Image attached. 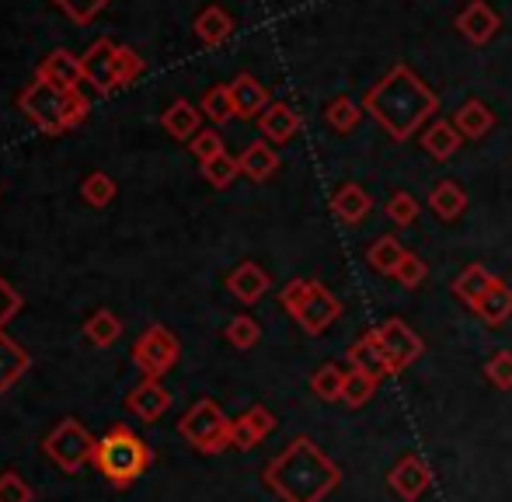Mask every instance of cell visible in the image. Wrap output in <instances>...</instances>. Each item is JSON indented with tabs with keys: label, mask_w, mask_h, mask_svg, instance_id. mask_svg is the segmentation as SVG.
Returning <instances> with one entry per match:
<instances>
[{
	"label": "cell",
	"mask_w": 512,
	"mask_h": 502,
	"mask_svg": "<svg viewBox=\"0 0 512 502\" xmlns=\"http://www.w3.org/2000/svg\"><path fill=\"white\" fill-rule=\"evenodd\" d=\"M363 112H370L391 140L405 143L439 112V95L408 63H398L363 95Z\"/></svg>",
	"instance_id": "cell-1"
},
{
	"label": "cell",
	"mask_w": 512,
	"mask_h": 502,
	"mask_svg": "<svg viewBox=\"0 0 512 502\" xmlns=\"http://www.w3.org/2000/svg\"><path fill=\"white\" fill-rule=\"evenodd\" d=\"M262 478L283 502H324L342 485L338 464L307 436H297L283 454L272 457Z\"/></svg>",
	"instance_id": "cell-2"
},
{
	"label": "cell",
	"mask_w": 512,
	"mask_h": 502,
	"mask_svg": "<svg viewBox=\"0 0 512 502\" xmlns=\"http://www.w3.org/2000/svg\"><path fill=\"white\" fill-rule=\"evenodd\" d=\"M18 109L35 129L49 136H60L67 129H77L88 123L91 116V98L84 91H60L53 84L32 77V84H25L18 95Z\"/></svg>",
	"instance_id": "cell-3"
},
{
	"label": "cell",
	"mask_w": 512,
	"mask_h": 502,
	"mask_svg": "<svg viewBox=\"0 0 512 502\" xmlns=\"http://www.w3.org/2000/svg\"><path fill=\"white\" fill-rule=\"evenodd\" d=\"M150 464H154V450H150L147 440H140L126 422H115L102 440H98L95 468L112 489H129Z\"/></svg>",
	"instance_id": "cell-4"
},
{
	"label": "cell",
	"mask_w": 512,
	"mask_h": 502,
	"mask_svg": "<svg viewBox=\"0 0 512 502\" xmlns=\"http://www.w3.org/2000/svg\"><path fill=\"white\" fill-rule=\"evenodd\" d=\"M230 429H234V419H227V412H223L213 398H199L196 405L178 419L182 440H189V447H196L199 454H220V450H227Z\"/></svg>",
	"instance_id": "cell-5"
},
{
	"label": "cell",
	"mask_w": 512,
	"mask_h": 502,
	"mask_svg": "<svg viewBox=\"0 0 512 502\" xmlns=\"http://www.w3.org/2000/svg\"><path fill=\"white\" fill-rule=\"evenodd\" d=\"M42 450H46V457L60 471L77 475L84 464H95L98 440L77 419H60L56 422V429H49V436L42 440Z\"/></svg>",
	"instance_id": "cell-6"
},
{
	"label": "cell",
	"mask_w": 512,
	"mask_h": 502,
	"mask_svg": "<svg viewBox=\"0 0 512 502\" xmlns=\"http://www.w3.org/2000/svg\"><path fill=\"white\" fill-rule=\"evenodd\" d=\"M178 356H182V346H178L175 332L164 325H150L133 346V363L143 370V377H154V380L171 374Z\"/></svg>",
	"instance_id": "cell-7"
},
{
	"label": "cell",
	"mask_w": 512,
	"mask_h": 502,
	"mask_svg": "<svg viewBox=\"0 0 512 502\" xmlns=\"http://www.w3.org/2000/svg\"><path fill=\"white\" fill-rule=\"evenodd\" d=\"M377 339H380V346H384L387 363H391L394 374L408 370L411 363L425 353L422 335H418L415 328H411L408 321H401V318H387L384 325H377Z\"/></svg>",
	"instance_id": "cell-8"
},
{
	"label": "cell",
	"mask_w": 512,
	"mask_h": 502,
	"mask_svg": "<svg viewBox=\"0 0 512 502\" xmlns=\"http://www.w3.org/2000/svg\"><path fill=\"white\" fill-rule=\"evenodd\" d=\"M453 25H457V32L464 35L471 46H488V42L499 35L502 18L488 0H467L457 11V18H453Z\"/></svg>",
	"instance_id": "cell-9"
},
{
	"label": "cell",
	"mask_w": 512,
	"mask_h": 502,
	"mask_svg": "<svg viewBox=\"0 0 512 502\" xmlns=\"http://www.w3.org/2000/svg\"><path fill=\"white\" fill-rule=\"evenodd\" d=\"M115 49L119 42L112 39H95L88 49L81 53V63H84V84L98 91V95H112L119 84H115Z\"/></svg>",
	"instance_id": "cell-10"
},
{
	"label": "cell",
	"mask_w": 512,
	"mask_h": 502,
	"mask_svg": "<svg viewBox=\"0 0 512 502\" xmlns=\"http://www.w3.org/2000/svg\"><path fill=\"white\" fill-rule=\"evenodd\" d=\"M387 485L401 502H418L432 489V468L418 454H405L387 475Z\"/></svg>",
	"instance_id": "cell-11"
},
{
	"label": "cell",
	"mask_w": 512,
	"mask_h": 502,
	"mask_svg": "<svg viewBox=\"0 0 512 502\" xmlns=\"http://www.w3.org/2000/svg\"><path fill=\"white\" fill-rule=\"evenodd\" d=\"M342 311H345L342 300H338L335 293L328 290V286L314 279V290H310L307 304L300 307V314L293 321H297V325L304 328L307 335H321L324 328H331L338 318H342Z\"/></svg>",
	"instance_id": "cell-12"
},
{
	"label": "cell",
	"mask_w": 512,
	"mask_h": 502,
	"mask_svg": "<svg viewBox=\"0 0 512 502\" xmlns=\"http://www.w3.org/2000/svg\"><path fill=\"white\" fill-rule=\"evenodd\" d=\"M35 77L46 84H53V88L60 91H81L84 84V63L77 53H70V49H53L49 56H42L39 67H35Z\"/></svg>",
	"instance_id": "cell-13"
},
{
	"label": "cell",
	"mask_w": 512,
	"mask_h": 502,
	"mask_svg": "<svg viewBox=\"0 0 512 502\" xmlns=\"http://www.w3.org/2000/svg\"><path fill=\"white\" fill-rule=\"evenodd\" d=\"M345 363H349V370L366 374L373 380H384L394 374L391 363H387L384 346H380V339H377V328H370V332H363L356 342H352L349 353H345Z\"/></svg>",
	"instance_id": "cell-14"
},
{
	"label": "cell",
	"mask_w": 512,
	"mask_h": 502,
	"mask_svg": "<svg viewBox=\"0 0 512 502\" xmlns=\"http://www.w3.org/2000/svg\"><path fill=\"white\" fill-rule=\"evenodd\" d=\"M126 408L133 412V419L140 422H157L171 408V391L154 377H143L133 391L126 394Z\"/></svg>",
	"instance_id": "cell-15"
},
{
	"label": "cell",
	"mask_w": 512,
	"mask_h": 502,
	"mask_svg": "<svg viewBox=\"0 0 512 502\" xmlns=\"http://www.w3.org/2000/svg\"><path fill=\"white\" fill-rule=\"evenodd\" d=\"M272 429H276V415H272L265 405H255L234 419V429H230V447L234 450H255L258 443L272 433Z\"/></svg>",
	"instance_id": "cell-16"
},
{
	"label": "cell",
	"mask_w": 512,
	"mask_h": 502,
	"mask_svg": "<svg viewBox=\"0 0 512 502\" xmlns=\"http://www.w3.org/2000/svg\"><path fill=\"white\" fill-rule=\"evenodd\" d=\"M331 213L345 227H359L373 213V196L359 182H345L331 192Z\"/></svg>",
	"instance_id": "cell-17"
},
{
	"label": "cell",
	"mask_w": 512,
	"mask_h": 502,
	"mask_svg": "<svg viewBox=\"0 0 512 502\" xmlns=\"http://www.w3.org/2000/svg\"><path fill=\"white\" fill-rule=\"evenodd\" d=\"M300 129H304V116L286 102H272L269 109L258 116V133L269 143H290Z\"/></svg>",
	"instance_id": "cell-18"
},
{
	"label": "cell",
	"mask_w": 512,
	"mask_h": 502,
	"mask_svg": "<svg viewBox=\"0 0 512 502\" xmlns=\"http://www.w3.org/2000/svg\"><path fill=\"white\" fill-rule=\"evenodd\" d=\"M227 290H230V297H237L241 304H258V300L272 290V279L258 262H241L227 276Z\"/></svg>",
	"instance_id": "cell-19"
},
{
	"label": "cell",
	"mask_w": 512,
	"mask_h": 502,
	"mask_svg": "<svg viewBox=\"0 0 512 502\" xmlns=\"http://www.w3.org/2000/svg\"><path fill=\"white\" fill-rule=\"evenodd\" d=\"M230 95H234L237 119H258L272 105L269 88H265L255 74H237L234 81H230Z\"/></svg>",
	"instance_id": "cell-20"
},
{
	"label": "cell",
	"mask_w": 512,
	"mask_h": 502,
	"mask_svg": "<svg viewBox=\"0 0 512 502\" xmlns=\"http://www.w3.org/2000/svg\"><path fill=\"white\" fill-rule=\"evenodd\" d=\"M234 18H230L227 7L220 4H209L203 11L196 14V21H192V32H196V39L203 42L206 49H220L223 42H230V35H234Z\"/></svg>",
	"instance_id": "cell-21"
},
{
	"label": "cell",
	"mask_w": 512,
	"mask_h": 502,
	"mask_svg": "<svg viewBox=\"0 0 512 502\" xmlns=\"http://www.w3.org/2000/svg\"><path fill=\"white\" fill-rule=\"evenodd\" d=\"M161 126H164V133H168V136L189 143L192 136L203 129V109H199V105H192L189 98H175V102L161 112Z\"/></svg>",
	"instance_id": "cell-22"
},
{
	"label": "cell",
	"mask_w": 512,
	"mask_h": 502,
	"mask_svg": "<svg viewBox=\"0 0 512 502\" xmlns=\"http://www.w3.org/2000/svg\"><path fill=\"white\" fill-rule=\"evenodd\" d=\"M418 143H422L425 154L436 157V161H450V157L464 147V136H460V129L453 123H446V119H432V123L422 129Z\"/></svg>",
	"instance_id": "cell-23"
},
{
	"label": "cell",
	"mask_w": 512,
	"mask_h": 502,
	"mask_svg": "<svg viewBox=\"0 0 512 502\" xmlns=\"http://www.w3.org/2000/svg\"><path fill=\"white\" fill-rule=\"evenodd\" d=\"M237 164H241V175L251 178V182H269L279 171V154L272 150L269 140H255L237 154Z\"/></svg>",
	"instance_id": "cell-24"
},
{
	"label": "cell",
	"mask_w": 512,
	"mask_h": 502,
	"mask_svg": "<svg viewBox=\"0 0 512 502\" xmlns=\"http://www.w3.org/2000/svg\"><path fill=\"white\" fill-rule=\"evenodd\" d=\"M453 126L460 129L464 140H485V136L495 129V112L488 109L481 98H467V102L453 112Z\"/></svg>",
	"instance_id": "cell-25"
},
{
	"label": "cell",
	"mask_w": 512,
	"mask_h": 502,
	"mask_svg": "<svg viewBox=\"0 0 512 502\" xmlns=\"http://www.w3.org/2000/svg\"><path fill=\"white\" fill-rule=\"evenodd\" d=\"M429 210L436 213L439 220H446V224H453V220L464 217L467 210V192L460 182H453V178H443V182L432 185L429 192Z\"/></svg>",
	"instance_id": "cell-26"
},
{
	"label": "cell",
	"mask_w": 512,
	"mask_h": 502,
	"mask_svg": "<svg viewBox=\"0 0 512 502\" xmlns=\"http://www.w3.org/2000/svg\"><path fill=\"white\" fill-rule=\"evenodd\" d=\"M495 279H499V276H495V272H488L481 262H471L457 279H453V297L464 300V304L474 311V307L481 304V297H485V293L495 286Z\"/></svg>",
	"instance_id": "cell-27"
},
{
	"label": "cell",
	"mask_w": 512,
	"mask_h": 502,
	"mask_svg": "<svg viewBox=\"0 0 512 502\" xmlns=\"http://www.w3.org/2000/svg\"><path fill=\"white\" fill-rule=\"evenodd\" d=\"M32 367L28 349H21L7 332H0V394H7Z\"/></svg>",
	"instance_id": "cell-28"
},
{
	"label": "cell",
	"mask_w": 512,
	"mask_h": 502,
	"mask_svg": "<svg viewBox=\"0 0 512 502\" xmlns=\"http://www.w3.org/2000/svg\"><path fill=\"white\" fill-rule=\"evenodd\" d=\"M474 314L492 328L506 325V321L512 318V286L502 283V279H495V286L481 297V304L474 307Z\"/></svg>",
	"instance_id": "cell-29"
},
{
	"label": "cell",
	"mask_w": 512,
	"mask_h": 502,
	"mask_svg": "<svg viewBox=\"0 0 512 502\" xmlns=\"http://www.w3.org/2000/svg\"><path fill=\"white\" fill-rule=\"evenodd\" d=\"M405 255H408V248L401 245L394 234H380V238L366 248V262H370V269H377L380 276H394L398 265L405 262Z\"/></svg>",
	"instance_id": "cell-30"
},
{
	"label": "cell",
	"mask_w": 512,
	"mask_h": 502,
	"mask_svg": "<svg viewBox=\"0 0 512 502\" xmlns=\"http://www.w3.org/2000/svg\"><path fill=\"white\" fill-rule=\"evenodd\" d=\"M363 116H366L363 102H356V98H349V95H338L324 105V123L335 129V133H352V129L363 123Z\"/></svg>",
	"instance_id": "cell-31"
},
{
	"label": "cell",
	"mask_w": 512,
	"mask_h": 502,
	"mask_svg": "<svg viewBox=\"0 0 512 502\" xmlns=\"http://www.w3.org/2000/svg\"><path fill=\"white\" fill-rule=\"evenodd\" d=\"M199 109H203V116L213 126H227L230 119H237L234 95H230V84H213V88H206L203 98H199Z\"/></svg>",
	"instance_id": "cell-32"
},
{
	"label": "cell",
	"mask_w": 512,
	"mask_h": 502,
	"mask_svg": "<svg viewBox=\"0 0 512 502\" xmlns=\"http://www.w3.org/2000/svg\"><path fill=\"white\" fill-rule=\"evenodd\" d=\"M119 335H122V321H119V314H112V311H95L88 321H84V339L91 342V346H98V349H108V346H115L119 342Z\"/></svg>",
	"instance_id": "cell-33"
},
{
	"label": "cell",
	"mask_w": 512,
	"mask_h": 502,
	"mask_svg": "<svg viewBox=\"0 0 512 502\" xmlns=\"http://www.w3.org/2000/svg\"><path fill=\"white\" fill-rule=\"evenodd\" d=\"M345 380H349V370H342L338 363H324L321 370L310 374V391L321 401H342Z\"/></svg>",
	"instance_id": "cell-34"
},
{
	"label": "cell",
	"mask_w": 512,
	"mask_h": 502,
	"mask_svg": "<svg viewBox=\"0 0 512 502\" xmlns=\"http://www.w3.org/2000/svg\"><path fill=\"white\" fill-rule=\"evenodd\" d=\"M223 335H227V342L234 349H241V353H248V349L258 346V339H262V325H258L251 314H237V318L227 321V328H223Z\"/></svg>",
	"instance_id": "cell-35"
},
{
	"label": "cell",
	"mask_w": 512,
	"mask_h": 502,
	"mask_svg": "<svg viewBox=\"0 0 512 502\" xmlns=\"http://www.w3.org/2000/svg\"><path fill=\"white\" fill-rule=\"evenodd\" d=\"M115 192H119L115 189V178L105 175V171H91V175H84V182H81L84 203L95 206V210H105V206L115 199Z\"/></svg>",
	"instance_id": "cell-36"
},
{
	"label": "cell",
	"mask_w": 512,
	"mask_h": 502,
	"mask_svg": "<svg viewBox=\"0 0 512 502\" xmlns=\"http://www.w3.org/2000/svg\"><path fill=\"white\" fill-rule=\"evenodd\" d=\"M143 70H147V60H143L133 46L115 49V84H119V88H129L133 81H140Z\"/></svg>",
	"instance_id": "cell-37"
},
{
	"label": "cell",
	"mask_w": 512,
	"mask_h": 502,
	"mask_svg": "<svg viewBox=\"0 0 512 502\" xmlns=\"http://www.w3.org/2000/svg\"><path fill=\"white\" fill-rule=\"evenodd\" d=\"M377 384L380 380L366 377V374H356V370H349V380H345V391H342V405L349 408H363L373 401V394H377Z\"/></svg>",
	"instance_id": "cell-38"
},
{
	"label": "cell",
	"mask_w": 512,
	"mask_h": 502,
	"mask_svg": "<svg viewBox=\"0 0 512 502\" xmlns=\"http://www.w3.org/2000/svg\"><path fill=\"white\" fill-rule=\"evenodd\" d=\"M418 210H422V206H418V199L411 196V192H405V189L394 192V196L387 199V206H384L387 220H391V224H398V227H411V224H415Z\"/></svg>",
	"instance_id": "cell-39"
},
{
	"label": "cell",
	"mask_w": 512,
	"mask_h": 502,
	"mask_svg": "<svg viewBox=\"0 0 512 502\" xmlns=\"http://www.w3.org/2000/svg\"><path fill=\"white\" fill-rule=\"evenodd\" d=\"M199 171H203V178L213 185V189H227V185L241 175V164H237V157L220 154V157H213V161H206Z\"/></svg>",
	"instance_id": "cell-40"
},
{
	"label": "cell",
	"mask_w": 512,
	"mask_h": 502,
	"mask_svg": "<svg viewBox=\"0 0 512 502\" xmlns=\"http://www.w3.org/2000/svg\"><path fill=\"white\" fill-rule=\"evenodd\" d=\"M53 4L60 7L74 25H88V21H95L98 14L105 11L108 0H53Z\"/></svg>",
	"instance_id": "cell-41"
},
{
	"label": "cell",
	"mask_w": 512,
	"mask_h": 502,
	"mask_svg": "<svg viewBox=\"0 0 512 502\" xmlns=\"http://www.w3.org/2000/svg\"><path fill=\"white\" fill-rule=\"evenodd\" d=\"M310 290H314V279H304V276L290 279V283L279 290V304L286 307V314H290V318H297V314H300V307L307 304Z\"/></svg>",
	"instance_id": "cell-42"
},
{
	"label": "cell",
	"mask_w": 512,
	"mask_h": 502,
	"mask_svg": "<svg viewBox=\"0 0 512 502\" xmlns=\"http://www.w3.org/2000/svg\"><path fill=\"white\" fill-rule=\"evenodd\" d=\"M189 147H192V154H196L199 164H206V161H213V157L227 154V147H223V136L216 133V126L213 129H199V133L189 140Z\"/></svg>",
	"instance_id": "cell-43"
},
{
	"label": "cell",
	"mask_w": 512,
	"mask_h": 502,
	"mask_svg": "<svg viewBox=\"0 0 512 502\" xmlns=\"http://www.w3.org/2000/svg\"><path fill=\"white\" fill-rule=\"evenodd\" d=\"M485 377L499 391H512V349H499L492 360L485 363Z\"/></svg>",
	"instance_id": "cell-44"
},
{
	"label": "cell",
	"mask_w": 512,
	"mask_h": 502,
	"mask_svg": "<svg viewBox=\"0 0 512 502\" xmlns=\"http://www.w3.org/2000/svg\"><path fill=\"white\" fill-rule=\"evenodd\" d=\"M394 279H398L405 290H418V286L429 279V265H425V258H418L415 251H408L405 262H401L398 272H394Z\"/></svg>",
	"instance_id": "cell-45"
},
{
	"label": "cell",
	"mask_w": 512,
	"mask_h": 502,
	"mask_svg": "<svg viewBox=\"0 0 512 502\" xmlns=\"http://www.w3.org/2000/svg\"><path fill=\"white\" fill-rule=\"evenodd\" d=\"M35 492L18 471H4L0 475V502H32Z\"/></svg>",
	"instance_id": "cell-46"
},
{
	"label": "cell",
	"mask_w": 512,
	"mask_h": 502,
	"mask_svg": "<svg viewBox=\"0 0 512 502\" xmlns=\"http://www.w3.org/2000/svg\"><path fill=\"white\" fill-rule=\"evenodd\" d=\"M21 307H25V300H21V293L14 290V286L7 283L4 276H0V332H4V328L11 325L14 318H18Z\"/></svg>",
	"instance_id": "cell-47"
}]
</instances>
